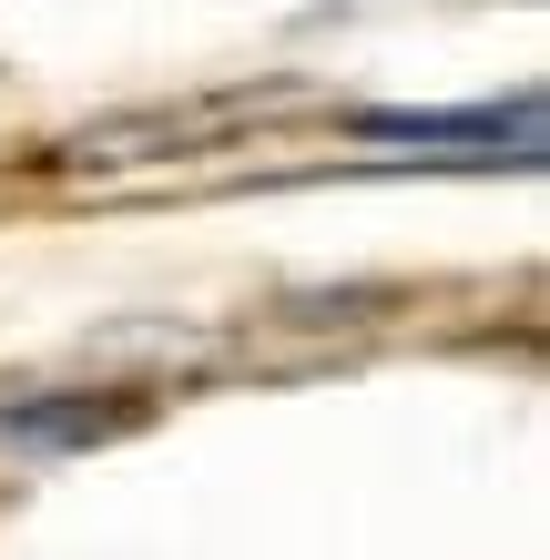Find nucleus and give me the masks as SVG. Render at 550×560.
Wrapping results in <instances>:
<instances>
[{
  "mask_svg": "<svg viewBox=\"0 0 550 560\" xmlns=\"http://www.w3.org/2000/svg\"><path fill=\"white\" fill-rule=\"evenodd\" d=\"M367 133L377 143H540V113H367Z\"/></svg>",
  "mask_w": 550,
  "mask_h": 560,
  "instance_id": "nucleus-1",
  "label": "nucleus"
}]
</instances>
